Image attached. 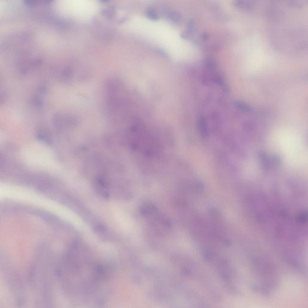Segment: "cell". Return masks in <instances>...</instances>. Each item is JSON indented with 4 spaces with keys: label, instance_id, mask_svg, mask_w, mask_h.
<instances>
[{
    "label": "cell",
    "instance_id": "1",
    "mask_svg": "<svg viewBox=\"0 0 308 308\" xmlns=\"http://www.w3.org/2000/svg\"><path fill=\"white\" fill-rule=\"evenodd\" d=\"M142 209L143 215L148 219L151 225L157 230L161 229V231H164L169 229L170 225L169 221L155 207L152 205H146Z\"/></svg>",
    "mask_w": 308,
    "mask_h": 308
},
{
    "label": "cell",
    "instance_id": "2",
    "mask_svg": "<svg viewBox=\"0 0 308 308\" xmlns=\"http://www.w3.org/2000/svg\"><path fill=\"white\" fill-rule=\"evenodd\" d=\"M7 90L5 87L4 83L0 77V104L4 103L7 98Z\"/></svg>",
    "mask_w": 308,
    "mask_h": 308
}]
</instances>
